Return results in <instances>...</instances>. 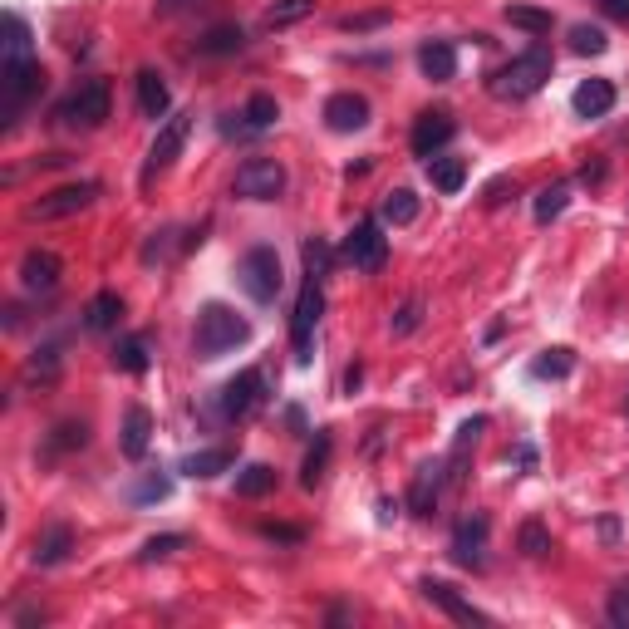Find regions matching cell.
<instances>
[{
  "label": "cell",
  "mask_w": 629,
  "mask_h": 629,
  "mask_svg": "<svg viewBox=\"0 0 629 629\" xmlns=\"http://www.w3.org/2000/svg\"><path fill=\"white\" fill-rule=\"evenodd\" d=\"M305 15H315V0H276L266 10V30H286V25L305 20Z\"/></svg>",
  "instance_id": "cell-38"
},
{
  "label": "cell",
  "mask_w": 629,
  "mask_h": 629,
  "mask_svg": "<svg viewBox=\"0 0 629 629\" xmlns=\"http://www.w3.org/2000/svg\"><path fill=\"white\" fill-rule=\"evenodd\" d=\"M580 182H585V187H600V182H605V163H585Z\"/></svg>",
  "instance_id": "cell-48"
},
{
  "label": "cell",
  "mask_w": 629,
  "mask_h": 629,
  "mask_svg": "<svg viewBox=\"0 0 629 629\" xmlns=\"http://www.w3.org/2000/svg\"><path fill=\"white\" fill-rule=\"evenodd\" d=\"M231 192L246 197V202H276L286 192V168L281 158H246L236 177H231Z\"/></svg>",
  "instance_id": "cell-7"
},
{
  "label": "cell",
  "mask_w": 629,
  "mask_h": 629,
  "mask_svg": "<svg viewBox=\"0 0 629 629\" xmlns=\"http://www.w3.org/2000/svg\"><path fill=\"white\" fill-rule=\"evenodd\" d=\"M114 369L143 374V369H148V335H123V340L114 344Z\"/></svg>",
  "instance_id": "cell-31"
},
{
  "label": "cell",
  "mask_w": 629,
  "mask_h": 629,
  "mask_svg": "<svg viewBox=\"0 0 629 629\" xmlns=\"http://www.w3.org/2000/svg\"><path fill=\"white\" fill-rule=\"evenodd\" d=\"M330 261H335V256H330V246H325L320 236H310V241H305V276H315V281H325V271H330Z\"/></svg>",
  "instance_id": "cell-43"
},
{
  "label": "cell",
  "mask_w": 629,
  "mask_h": 629,
  "mask_svg": "<svg viewBox=\"0 0 629 629\" xmlns=\"http://www.w3.org/2000/svg\"><path fill=\"white\" fill-rule=\"evenodd\" d=\"M325 123H330V133H359V128L369 123V99L354 94V89L330 94V99H325Z\"/></svg>",
  "instance_id": "cell-17"
},
{
  "label": "cell",
  "mask_w": 629,
  "mask_h": 629,
  "mask_svg": "<svg viewBox=\"0 0 629 629\" xmlns=\"http://www.w3.org/2000/svg\"><path fill=\"white\" fill-rule=\"evenodd\" d=\"M69 551H74V531L55 521V526H45L40 536H35V551H30V561L35 566H59V561H69Z\"/></svg>",
  "instance_id": "cell-22"
},
{
  "label": "cell",
  "mask_w": 629,
  "mask_h": 629,
  "mask_svg": "<svg viewBox=\"0 0 629 629\" xmlns=\"http://www.w3.org/2000/svg\"><path fill=\"white\" fill-rule=\"evenodd\" d=\"M418 325H423V300L413 295V300H403L399 310H394V320H389V330H394V335H413Z\"/></svg>",
  "instance_id": "cell-44"
},
{
  "label": "cell",
  "mask_w": 629,
  "mask_h": 629,
  "mask_svg": "<svg viewBox=\"0 0 629 629\" xmlns=\"http://www.w3.org/2000/svg\"><path fill=\"white\" fill-rule=\"evenodd\" d=\"M551 69H556V55L546 50V45H531L526 55L507 59L497 74H492V94L497 99H531L536 89H546V79H551Z\"/></svg>",
  "instance_id": "cell-2"
},
{
  "label": "cell",
  "mask_w": 629,
  "mask_h": 629,
  "mask_svg": "<svg viewBox=\"0 0 629 629\" xmlns=\"http://www.w3.org/2000/svg\"><path fill=\"white\" fill-rule=\"evenodd\" d=\"M236 281H241V290L256 305H271L281 295V256H276V246H251L236 261Z\"/></svg>",
  "instance_id": "cell-5"
},
{
  "label": "cell",
  "mask_w": 629,
  "mask_h": 629,
  "mask_svg": "<svg viewBox=\"0 0 629 629\" xmlns=\"http://www.w3.org/2000/svg\"><path fill=\"white\" fill-rule=\"evenodd\" d=\"M384 222H389V227H413V222H418V197H413L408 187H394V192L384 197Z\"/></svg>",
  "instance_id": "cell-34"
},
{
  "label": "cell",
  "mask_w": 629,
  "mask_h": 629,
  "mask_svg": "<svg viewBox=\"0 0 629 629\" xmlns=\"http://www.w3.org/2000/svg\"><path fill=\"white\" fill-rule=\"evenodd\" d=\"M168 492H172V477L153 472V477H143V482L128 492V502H133V507H148V502H168Z\"/></svg>",
  "instance_id": "cell-39"
},
{
  "label": "cell",
  "mask_w": 629,
  "mask_h": 629,
  "mask_svg": "<svg viewBox=\"0 0 629 629\" xmlns=\"http://www.w3.org/2000/svg\"><path fill=\"white\" fill-rule=\"evenodd\" d=\"M109 114H114V94H109L104 79H84V84L59 104V118H64L69 128H104Z\"/></svg>",
  "instance_id": "cell-6"
},
{
  "label": "cell",
  "mask_w": 629,
  "mask_h": 629,
  "mask_svg": "<svg viewBox=\"0 0 629 629\" xmlns=\"http://www.w3.org/2000/svg\"><path fill=\"white\" fill-rule=\"evenodd\" d=\"M418 69H423V79L448 84V79L458 74V50H453V40H428V45L418 50Z\"/></svg>",
  "instance_id": "cell-19"
},
{
  "label": "cell",
  "mask_w": 629,
  "mask_h": 629,
  "mask_svg": "<svg viewBox=\"0 0 629 629\" xmlns=\"http://www.w3.org/2000/svg\"><path fill=\"white\" fill-rule=\"evenodd\" d=\"M359 379H364V369H359V364H354V369H349V374H344V389H349V394H354V389H359Z\"/></svg>",
  "instance_id": "cell-50"
},
{
  "label": "cell",
  "mask_w": 629,
  "mask_h": 629,
  "mask_svg": "<svg viewBox=\"0 0 629 629\" xmlns=\"http://www.w3.org/2000/svg\"><path fill=\"white\" fill-rule=\"evenodd\" d=\"M148 443H153V413H148L143 403H133V408L123 413V438H118V448H123L128 462H143L148 458Z\"/></svg>",
  "instance_id": "cell-18"
},
{
  "label": "cell",
  "mask_w": 629,
  "mask_h": 629,
  "mask_svg": "<svg viewBox=\"0 0 629 629\" xmlns=\"http://www.w3.org/2000/svg\"><path fill=\"white\" fill-rule=\"evenodd\" d=\"M330 453H335L330 428H315V443H310V453H305V462H300V487H305V492H315V487L325 482V472H330Z\"/></svg>",
  "instance_id": "cell-23"
},
{
  "label": "cell",
  "mask_w": 629,
  "mask_h": 629,
  "mask_svg": "<svg viewBox=\"0 0 629 629\" xmlns=\"http://www.w3.org/2000/svg\"><path fill=\"white\" fill-rule=\"evenodd\" d=\"M59 379V344H40L25 364V384H55Z\"/></svg>",
  "instance_id": "cell-33"
},
{
  "label": "cell",
  "mask_w": 629,
  "mask_h": 629,
  "mask_svg": "<svg viewBox=\"0 0 629 629\" xmlns=\"http://www.w3.org/2000/svg\"><path fill=\"white\" fill-rule=\"evenodd\" d=\"M177 551H187V536H153V541H143L138 561L153 566V561H168V556H177Z\"/></svg>",
  "instance_id": "cell-41"
},
{
  "label": "cell",
  "mask_w": 629,
  "mask_h": 629,
  "mask_svg": "<svg viewBox=\"0 0 629 629\" xmlns=\"http://www.w3.org/2000/svg\"><path fill=\"white\" fill-rule=\"evenodd\" d=\"M487 536H492V521H487V512H472L458 521V531H453V561L458 566H467V571H482L487 566Z\"/></svg>",
  "instance_id": "cell-12"
},
{
  "label": "cell",
  "mask_w": 629,
  "mask_h": 629,
  "mask_svg": "<svg viewBox=\"0 0 629 629\" xmlns=\"http://www.w3.org/2000/svg\"><path fill=\"white\" fill-rule=\"evenodd\" d=\"M241 118L256 128V133H266V128H276V118H281V104L271 99V94H251L246 99V109H241Z\"/></svg>",
  "instance_id": "cell-36"
},
{
  "label": "cell",
  "mask_w": 629,
  "mask_h": 629,
  "mask_svg": "<svg viewBox=\"0 0 629 629\" xmlns=\"http://www.w3.org/2000/svg\"><path fill=\"white\" fill-rule=\"evenodd\" d=\"M571 369H575V349H566V344L541 349V354L531 359V374H536V379H566Z\"/></svg>",
  "instance_id": "cell-30"
},
{
  "label": "cell",
  "mask_w": 629,
  "mask_h": 629,
  "mask_svg": "<svg viewBox=\"0 0 629 629\" xmlns=\"http://www.w3.org/2000/svg\"><path fill=\"white\" fill-rule=\"evenodd\" d=\"M344 261L359 271V276H374V271H384V261H389V236L379 231L374 217H364L359 227L344 236Z\"/></svg>",
  "instance_id": "cell-9"
},
{
  "label": "cell",
  "mask_w": 629,
  "mask_h": 629,
  "mask_svg": "<svg viewBox=\"0 0 629 629\" xmlns=\"http://www.w3.org/2000/svg\"><path fill=\"white\" fill-rule=\"evenodd\" d=\"M89 443V423H79V418H64L50 428V438H45V462L64 458V453H79Z\"/></svg>",
  "instance_id": "cell-26"
},
{
  "label": "cell",
  "mask_w": 629,
  "mask_h": 629,
  "mask_svg": "<svg viewBox=\"0 0 629 629\" xmlns=\"http://www.w3.org/2000/svg\"><path fill=\"white\" fill-rule=\"evenodd\" d=\"M566 207H571V182H546L531 202V217H536V227H551Z\"/></svg>",
  "instance_id": "cell-28"
},
{
  "label": "cell",
  "mask_w": 629,
  "mask_h": 629,
  "mask_svg": "<svg viewBox=\"0 0 629 629\" xmlns=\"http://www.w3.org/2000/svg\"><path fill=\"white\" fill-rule=\"evenodd\" d=\"M571 109L580 118H605L615 109V84H610V79H585L571 94Z\"/></svg>",
  "instance_id": "cell-21"
},
{
  "label": "cell",
  "mask_w": 629,
  "mask_h": 629,
  "mask_svg": "<svg viewBox=\"0 0 629 629\" xmlns=\"http://www.w3.org/2000/svg\"><path fill=\"white\" fill-rule=\"evenodd\" d=\"M571 50L575 55H605L610 40H605L600 25H571Z\"/></svg>",
  "instance_id": "cell-40"
},
{
  "label": "cell",
  "mask_w": 629,
  "mask_h": 629,
  "mask_svg": "<svg viewBox=\"0 0 629 629\" xmlns=\"http://www.w3.org/2000/svg\"><path fill=\"white\" fill-rule=\"evenodd\" d=\"M418 590H423L428 605H438V610H443L448 620H458V625H492V620L462 595L458 585H448V580H433V575H428V580H418Z\"/></svg>",
  "instance_id": "cell-14"
},
{
  "label": "cell",
  "mask_w": 629,
  "mask_h": 629,
  "mask_svg": "<svg viewBox=\"0 0 629 629\" xmlns=\"http://www.w3.org/2000/svg\"><path fill=\"white\" fill-rule=\"evenodd\" d=\"M0 89H5V128H15L25 109L40 99V89H45V69H40V59H5L0 64Z\"/></svg>",
  "instance_id": "cell-3"
},
{
  "label": "cell",
  "mask_w": 629,
  "mask_h": 629,
  "mask_svg": "<svg viewBox=\"0 0 629 629\" xmlns=\"http://www.w3.org/2000/svg\"><path fill=\"white\" fill-rule=\"evenodd\" d=\"M276 467L271 462H246L241 472H236V497H246V502H261V497H271L276 492Z\"/></svg>",
  "instance_id": "cell-24"
},
{
  "label": "cell",
  "mask_w": 629,
  "mask_h": 629,
  "mask_svg": "<svg viewBox=\"0 0 629 629\" xmlns=\"http://www.w3.org/2000/svg\"><path fill=\"white\" fill-rule=\"evenodd\" d=\"M192 5H202V0H158V15H182Z\"/></svg>",
  "instance_id": "cell-47"
},
{
  "label": "cell",
  "mask_w": 629,
  "mask_h": 629,
  "mask_svg": "<svg viewBox=\"0 0 629 629\" xmlns=\"http://www.w3.org/2000/svg\"><path fill=\"white\" fill-rule=\"evenodd\" d=\"M227 467H236V453L231 448H202V453H187V458L177 462V472H187V477H222Z\"/></svg>",
  "instance_id": "cell-27"
},
{
  "label": "cell",
  "mask_w": 629,
  "mask_h": 629,
  "mask_svg": "<svg viewBox=\"0 0 629 629\" xmlns=\"http://www.w3.org/2000/svg\"><path fill=\"white\" fill-rule=\"evenodd\" d=\"M59 276H64V261H59L55 251L35 246V251L20 256V286L30 290V295H50L59 286Z\"/></svg>",
  "instance_id": "cell-15"
},
{
  "label": "cell",
  "mask_w": 629,
  "mask_h": 629,
  "mask_svg": "<svg viewBox=\"0 0 629 629\" xmlns=\"http://www.w3.org/2000/svg\"><path fill=\"white\" fill-rule=\"evenodd\" d=\"M458 138V118L448 114V109H428V114H418V123H413V153L428 163V158H438L448 143Z\"/></svg>",
  "instance_id": "cell-13"
},
{
  "label": "cell",
  "mask_w": 629,
  "mask_h": 629,
  "mask_svg": "<svg viewBox=\"0 0 629 629\" xmlns=\"http://www.w3.org/2000/svg\"><path fill=\"white\" fill-rule=\"evenodd\" d=\"M241 45H246V30H241V25H212V30L197 40V55H207V59L241 55Z\"/></svg>",
  "instance_id": "cell-29"
},
{
  "label": "cell",
  "mask_w": 629,
  "mask_h": 629,
  "mask_svg": "<svg viewBox=\"0 0 629 629\" xmlns=\"http://www.w3.org/2000/svg\"><path fill=\"white\" fill-rule=\"evenodd\" d=\"M187 133H192V114H168L163 118V128H158V138H153V148H148V163H143V182H153L158 172H168L172 163H177Z\"/></svg>",
  "instance_id": "cell-11"
},
{
  "label": "cell",
  "mask_w": 629,
  "mask_h": 629,
  "mask_svg": "<svg viewBox=\"0 0 629 629\" xmlns=\"http://www.w3.org/2000/svg\"><path fill=\"white\" fill-rule=\"evenodd\" d=\"M516 551L531 556V561H541V556L551 551V531H546L541 521H521V531H516Z\"/></svg>",
  "instance_id": "cell-37"
},
{
  "label": "cell",
  "mask_w": 629,
  "mask_h": 629,
  "mask_svg": "<svg viewBox=\"0 0 629 629\" xmlns=\"http://www.w3.org/2000/svg\"><path fill=\"white\" fill-rule=\"evenodd\" d=\"M261 531H266L271 541H290V546H295V541H305V531H300V526H261Z\"/></svg>",
  "instance_id": "cell-46"
},
{
  "label": "cell",
  "mask_w": 629,
  "mask_h": 629,
  "mask_svg": "<svg viewBox=\"0 0 629 629\" xmlns=\"http://www.w3.org/2000/svg\"><path fill=\"white\" fill-rule=\"evenodd\" d=\"M118 320H123V295H118V290H99V295L84 305V330H94V335L114 330Z\"/></svg>",
  "instance_id": "cell-25"
},
{
  "label": "cell",
  "mask_w": 629,
  "mask_h": 629,
  "mask_svg": "<svg viewBox=\"0 0 629 629\" xmlns=\"http://www.w3.org/2000/svg\"><path fill=\"white\" fill-rule=\"evenodd\" d=\"M94 197H99V182H64V187L45 192L40 202L25 207V222H64V217H79Z\"/></svg>",
  "instance_id": "cell-8"
},
{
  "label": "cell",
  "mask_w": 629,
  "mask_h": 629,
  "mask_svg": "<svg viewBox=\"0 0 629 629\" xmlns=\"http://www.w3.org/2000/svg\"><path fill=\"white\" fill-rule=\"evenodd\" d=\"M379 25H389V10H364V15H344L340 20L344 35H364V30H379Z\"/></svg>",
  "instance_id": "cell-45"
},
{
  "label": "cell",
  "mask_w": 629,
  "mask_h": 629,
  "mask_svg": "<svg viewBox=\"0 0 629 629\" xmlns=\"http://www.w3.org/2000/svg\"><path fill=\"white\" fill-rule=\"evenodd\" d=\"M138 109H143V118H168V109H172V94H168V84H163V74L158 69H138Z\"/></svg>",
  "instance_id": "cell-20"
},
{
  "label": "cell",
  "mask_w": 629,
  "mask_h": 629,
  "mask_svg": "<svg viewBox=\"0 0 629 629\" xmlns=\"http://www.w3.org/2000/svg\"><path fill=\"white\" fill-rule=\"evenodd\" d=\"M320 315H325V281L305 276V286L295 295V315H290V354H295V364H310V359H315Z\"/></svg>",
  "instance_id": "cell-4"
},
{
  "label": "cell",
  "mask_w": 629,
  "mask_h": 629,
  "mask_svg": "<svg viewBox=\"0 0 629 629\" xmlns=\"http://www.w3.org/2000/svg\"><path fill=\"white\" fill-rule=\"evenodd\" d=\"M246 340H251V325L231 305L212 300V305L197 310V330H192V354L197 359H222V354H231L236 344H246Z\"/></svg>",
  "instance_id": "cell-1"
},
{
  "label": "cell",
  "mask_w": 629,
  "mask_h": 629,
  "mask_svg": "<svg viewBox=\"0 0 629 629\" xmlns=\"http://www.w3.org/2000/svg\"><path fill=\"white\" fill-rule=\"evenodd\" d=\"M428 177H433V187L438 192H462V182H467V163L462 158H428Z\"/></svg>",
  "instance_id": "cell-32"
},
{
  "label": "cell",
  "mask_w": 629,
  "mask_h": 629,
  "mask_svg": "<svg viewBox=\"0 0 629 629\" xmlns=\"http://www.w3.org/2000/svg\"><path fill=\"white\" fill-rule=\"evenodd\" d=\"M261 403H266V374H261V369H241L236 379L222 384V394H217V408H222V418H227V423L251 418Z\"/></svg>",
  "instance_id": "cell-10"
},
{
  "label": "cell",
  "mask_w": 629,
  "mask_h": 629,
  "mask_svg": "<svg viewBox=\"0 0 629 629\" xmlns=\"http://www.w3.org/2000/svg\"><path fill=\"white\" fill-rule=\"evenodd\" d=\"M507 25L526 30V35H551V10H536V5H507Z\"/></svg>",
  "instance_id": "cell-35"
},
{
  "label": "cell",
  "mask_w": 629,
  "mask_h": 629,
  "mask_svg": "<svg viewBox=\"0 0 629 629\" xmlns=\"http://www.w3.org/2000/svg\"><path fill=\"white\" fill-rule=\"evenodd\" d=\"M448 487V462H423L413 487H408V512L413 516H433L438 512V497Z\"/></svg>",
  "instance_id": "cell-16"
},
{
  "label": "cell",
  "mask_w": 629,
  "mask_h": 629,
  "mask_svg": "<svg viewBox=\"0 0 629 629\" xmlns=\"http://www.w3.org/2000/svg\"><path fill=\"white\" fill-rule=\"evenodd\" d=\"M605 620L615 629H629V580H615V590L605 600Z\"/></svg>",
  "instance_id": "cell-42"
},
{
  "label": "cell",
  "mask_w": 629,
  "mask_h": 629,
  "mask_svg": "<svg viewBox=\"0 0 629 629\" xmlns=\"http://www.w3.org/2000/svg\"><path fill=\"white\" fill-rule=\"evenodd\" d=\"M600 10H605V15H615V20H625V25H629V0H600Z\"/></svg>",
  "instance_id": "cell-49"
}]
</instances>
